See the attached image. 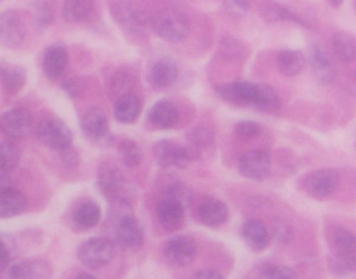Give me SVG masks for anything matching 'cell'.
Returning <instances> with one entry per match:
<instances>
[{
  "label": "cell",
  "mask_w": 356,
  "mask_h": 279,
  "mask_svg": "<svg viewBox=\"0 0 356 279\" xmlns=\"http://www.w3.org/2000/svg\"><path fill=\"white\" fill-rule=\"evenodd\" d=\"M273 228H274L275 237L280 241H284V239L287 241L291 237V227L282 221L277 222Z\"/></svg>",
  "instance_id": "cell-46"
},
{
  "label": "cell",
  "mask_w": 356,
  "mask_h": 279,
  "mask_svg": "<svg viewBox=\"0 0 356 279\" xmlns=\"http://www.w3.org/2000/svg\"><path fill=\"white\" fill-rule=\"evenodd\" d=\"M67 48L63 43L55 42L45 48L41 60V67L45 76L51 81H58L63 76L68 65Z\"/></svg>",
  "instance_id": "cell-15"
},
{
  "label": "cell",
  "mask_w": 356,
  "mask_h": 279,
  "mask_svg": "<svg viewBox=\"0 0 356 279\" xmlns=\"http://www.w3.org/2000/svg\"><path fill=\"white\" fill-rule=\"evenodd\" d=\"M149 120L160 130L172 128L179 120L178 108L170 100H159L149 108Z\"/></svg>",
  "instance_id": "cell-22"
},
{
  "label": "cell",
  "mask_w": 356,
  "mask_h": 279,
  "mask_svg": "<svg viewBox=\"0 0 356 279\" xmlns=\"http://www.w3.org/2000/svg\"><path fill=\"white\" fill-rule=\"evenodd\" d=\"M332 46L337 56L343 62H350L355 58V37L348 31H337L332 35Z\"/></svg>",
  "instance_id": "cell-33"
},
{
  "label": "cell",
  "mask_w": 356,
  "mask_h": 279,
  "mask_svg": "<svg viewBox=\"0 0 356 279\" xmlns=\"http://www.w3.org/2000/svg\"><path fill=\"white\" fill-rule=\"evenodd\" d=\"M102 218V210L95 201H85L76 208L74 214V222L82 229H90L99 224Z\"/></svg>",
  "instance_id": "cell-29"
},
{
  "label": "cell",
  "mask_w": 356,
  "mask_h": 279,
  "mask_svg": "<svg viewBox=\"0 0 356 279\" xmlns=\"http://www.w3.org/2000/svg\"><path fill=\"white\" fill-rule=\"evenodd\" d=\"M131 87H132V77L128 73L120 71L111 77L109 83V93L112 97H115L118 99L122 96L130 94Z\"/></svg>",
  "instance_id": "cell-38"
},
{
  "label": "cell",
  "mask_w": 356,
  "mask_h": 279,
  "mask_svg": "<svg viewBox=\"0 0 356 279\" xmlns=\"http://www.w3.org/2000/svg\"><path fill=\"white\" fill-rule=\"evenodd\" d=\"M214 141H216V131L213 127L207 123H199L191 127L186 133L187 147L191 148L201 155L204 150L213 145Z\"/></svg>",
  "instance_id": "cell-25"
},
{
  "label": "cell",
  "mask_w": 356,
  "mask_h": 279,
  "mask_svg": "<svg viewBox=\"0 0 356 279\" xmlns=\"http://www.w3.org/2000/svg\"><path fill=\"white\" fill-rule=\"evenodd\" d=\"M62 87L70 97L76 98L82 94L83 83L78 76H70L64 79Z\"/></svg>",
  "instance_id": "cell-42"
},
{
  "label": "cell",
  "mask_w": 356,
  "mask_h": 279,
  "mask_svg": "<svg viewBox=\"0 0 356 279\" xmlns=\"http://www.w3.org/2000/svg\"><path fill=\"white\" fill-rule=\"evenodd\" d=\"M36 135L43 145L58 151L70 147L74 141L72 129L64 121L58 118H47L41 121L37 126Z\"/></svg>",
  "instance_id": "cell-6"
},
{
  "label": "cell",
  "mask_w": 356,
  "mask_h": 279,
  "mask_svg": "<svg viewBox=\"0 0 356 279\" xmlns=\"http://www.w3.org/2000/svg\"><path fill=\"white\" fill-rule=\"evenodd\" d=\"M262 279H298L296 273L286 266H274L266 269Z\"/></svg>",
  "instance_id": "cell-41"
},
{
  "label": "cell",
  "mask_w": 356,
  "mask_h": 279,
  "mask_svg": "<svg viewBox=\"0 0 356 279\" xmlns=\"http://www.w3.org/2000/svg\"><path fill=\"white\" fill-rule=\"evenodd\" d=\"M153 27L161 39L172 43L183 41L191 31V23L183 12L163 10L153 19Z\"/></svg>",
  "instance_id": "cell-3"
},
{
  "label": "cell",
  "mask_w": 356,
  "mask_h": 279,
  "mask_svg": "<svg viewBox=\"0 0 356 279\" xmlns=\"http://www.w3.org/2000/svg\"><path fill=\"white\" fill-rule=\"evenodd\" d=\"M241 235L247 245L255 251H262L270 245V235L264 223L256 219L245 221Z\"/></svg>",
  "instance_id": "cell-23"
},
{
  "label": "cell",
  "mask_w": 356,
  "mask_h": 279,
  "mask_svg": "<svg viewBox=\"0 0 356 279\" xmlns=\"http://www.w3.org/2000/svg\"><path fill=\"white\" fill-rule=\"evenodd\" d=\"M76 255L81 264L86 268L99 269L113 260L115 246L106 237H91L81 244Z\"/></svg>",
  "instance_id": "cell-4"
},
{
  "label": "cell",
  "mask_w": 356,
  "mask_h": 279,
  "mask_svg": "<svg viewBox=\"0 0 356 279\" xmlns=\"http://www.w3.org/2000/svg\"><path fill=\"white\" fill-rule=\"evenodd\" d=\"M330 246V264L337 275H350L355 270V235L345 227H331L327 235Z\"/></svg>",
  "instance_id": "cell-1"
},
{
  "label": "cell",
  "mask_w": 356,
  "mask_h": 279,
  "mask_svg": "<svg viewBox=\"0 0 356 279\" xmlns=\"http://www.w3.org/2000/svg\"><path fill=\"white\" fill-rule=\"evenodd\" d=\"M33 129V116L28 108H14L0 116V131L10 140L22 139Z\"/></svg>",
  "instance_id": "cell-8"
},
{
  "label": "cell",
  "mask_w": 356,
  "mask_h": 279,
  "mask_svg": "<svg viewBox=\"0 0 356 279\" xmlns=\"http://www.w3.org/2000/svg\"><path fill=\"white\" fill-rule=\"evenodd\" d=\"M116 242L126 249H138L145 242V230L138 219L132 214L120 217L114 228Z\"/></svg>",
  "instance_id": "cell-12"
},
{
  "label": "cell",
  "mask_w": 356,
  "mask_h": 279,
  "mask_svg": "<svg viewBox=\"0 0 356 279\" xmlns=\"http://www.w3.org/2000/svg\"><path fill=\"white\" fill-rule=\"evenodd\" d=\"M59 152L60 155H61L62 162L67 168H74V167L80 164V153H79L78 150L74 146H70V147L65 148V149L61 150Z\"/></svg>",
  "instance_id": "cell-43"
},
{
  "label": "cell",
  "mask_w": 356,
  "mask_h": 279,
  "mask_svg": "<svg viewBox=\"0 0 356 279\" xmlns=\"http://www.w3.org/2000/svg\"><path fill=\"white\" fill-rule=\"evenodd\" d=\"M11 246L9 242L0 235V269L11 262Z\"/></svg>",
  "instance_id": "cell-45"
},
{
  "label": "cell",
  "mask_w": 356,
  "mask_h": 279,
  "mask_svg": "<svg viewBox=\"0 0 356 279\" xmlns=\"http://www.w3.org/2000/svg\"><path fill=\"white\" fill-rule=\"evenodd\" d=\"M14 187H15V183L12 177L9 176L8 173L0 171V192Z\"/></svg>",
  "instance_id": "cell-48"
},
{
  "label": "cell",
  "mask_w": 356,
  "mask_h": 279,
  "mask_svg": "<svg viewBox=\"0 0 356 279\" xmlns=\"http://www.w3.org/2000/svg\"><path fill=\"white\" fill-rule=\"evenodd\" d=\"M95 3L88 0H70L62 6V17L68 23H80L87 20Z\"/></svg>",
  "instance_id": "cell-32"
},
{
  "label": "cell",
  "mask_w": 356,
  "mask_h": 279,
  "mask_svg": "<svg viewBox=\"0 0 356 279\" xmlns=\"http://www.w3.org/2000/svg\"><path fill=\"white\" fill-rule=\"evenodd\" d=\"M197 253V243L189 235H176L168 242L164 248V256L168 264L178 268L191 264Z\"/></svg>",
  "instance_id": "cell-11"
},
{
  "label": "cell",
  "mask_w": 356,
  "mask_h": 279,
  "mask_svg": "<svg viewBox=\"0 0 356 279\" xmlns=\"http://www.w3.org/2000/svg\"><path fill=\"white\" fill-rule=\"evenodd\" d=\"M239 172L254 181L264 180L270 171V158L268 152L256 149L245 152L238 162Z\"/></svg>",
  "instance_id": "cell-14"
},
{
  "label": "cell",
  "mask_w": 356,
  "mask_h": 279,
  "mask_svg": "<svg viewBox=\"0 0 356 279\" xmlns=\"http://www.w3.org/2000/svg\"><path fill=\"white\" fill-rule=\"evenodd\" d=\"M141 112V101L135 94H127L115 100L114 115L122 123H132Z\"/></svg>",
  "instance_id": "cell-27"
},
{
  "label": "cell",
  "mask_w": 356,
  "mask_h": 279,
  "mask_svg": "<svg viewBox=\"0 0 356 279\" xmlns=\"http://www.w3.org/2000/svg\"><path fill=\"white\" fill-rule=\"evenodd\" d=\"M197 217L206 226L218 227L228 220L229 210L226 203L216 197H206L197 206Z\"/></svg>",
  "instance_id": "cell-19"
},
{
  "label": "cell",
  "mask_w": 356,
  "mask_h": 279,
  "mask_svg": "<svg viewBox=\"0 0 356 279\" xmlns=\"http://www.w3.org/2000/svg\"><path fill=\"white\" fill-rule=\"evenodd\" d=\"M26 27L19 12L7 10L0 12V44L16 49L24 44Z\"/></svg>",
  "instance_id": "cell-9"
},
{
  "label": "cell",
  "mask_w": 356,
  "mask_h": 279,
  "mask_svg": "<svg viewBox=\"0 0 356 279\" xmlns=\"http://www.w3.org/2000/svg\"><path fill=\"white\" fill-rule=\"evenodd\" d=\"M113 16L120 24L128 28L145 26L149 21L145 10L126 3L114 4Z\"/></svg>",
  "instance_id": "cell-26"
},
{
  "label": "cell",
  "mask_w": 356,
  "mask_h": 279,
  "mask_svg": "<svg viewBox=\"0 0 356 279\" xmlns=\"http://www.w3.org/2000/svg\"><path fill=\"white\" fill-rule=\"evenodd\" d=\"M305 58L299 50L285 49L277 58V65L281 73L286 76H296L303 70Z\"/></svg>",
  "instance_id": "cell-31"
},
{
  "label": "cell",
  "mask_w": 356,
  "mask_h": 279,
  "mask_svg": "<svg viewBox=\"0 0 356 279\" xmlns=\"http://www.w3.org/2000/svg\"><path fill=\"white\" fill-rule=\"evenodd\" d=\"M220 53L225 58L232 60H243L249 52L245 43L233 37H222L220 44Z\"/></svg>",
  "instance_id": "cell-37"
},
{
  "label": "cell",
  "mask_w": 356,
  "mask_h": 279,
  "mask_svg": "<svg viewBox=\"0 0 356 279\" xmlns=\"http://www.w3.org/2000/svg\"><path fill=\"white\" fill-rule=\"evenodd\" d=\"M225 8L232 16L243 17L249 12L250 3L243 0H232V1H225Z\"/></svg>",
  "instance_id": "cell-44"
},
{
  "label": "cell",
  "mask_w": 356,
  "mask_h": 279,
  "mask_svg": "<svg viewBox=\"0 0 356 279\" xmlns=\"http://www.w3.org/2000/svg\"><path fill=\"white\" fill-rule=\"evenodd\" d=\"M81 127L87 139L99 147H108L113 143L114 135L110 129L107 115L101 108H89L83 117Z\"/></svg>",
  "instance_id": "cell-5"
},
{
  "label": "cell",
  "mask_w": 356,
  "mask_h": 279,
  "mask_svg": "<svg viewBox=\"0 0 356 279\" xmlns=\"http://www.w3.org/2000/svg\"><path fill=\"white\" fill-rule=\"evenodd\" d=\"M118 154L124 166L135 168L143 162V151L134 140L127 139L118 145Z\"/></svg>",
  "instance_id": "cell-35"
},
{
  "label": "cell",
  "mask_w": 356,
  "mask_h": 279,
  "mask_svg": "<svg viewBox=\"0 0 356 279\" xmlns=\"http://www.w3.org/2000/svg\"><path fill=\"white\" fill-rule=\"evenodd\" d=\"M307 58L310 69L318 81L323 83H330L334 81L337 68L327 50L321 46H312Z\"/></svg>",
  "instance_id": "cell-17"
},
{
  "label": "cell",
  "mask_w": 356,
  "mask_h": 279,
  "mask_svg": "<svg viewBox=\"0 0 356 279\" xmlns=\"http://www.w3.org/2000/svg\"><path fill=\"white\" fill-rule=\"evenodd\" d=\"M281 106V98L274 87L264 83H257L256 95L251 108L258 112L272 114L277 112Z\"/></svg>",
  "instance_id": "cell-28"
},
{
  "label": "cell",
  "mask_w": 356,
  "mask_h": 279,
  "mask_svg": "<svg viewBox=\"0 0 356 279\" xmlns=\"http://www.w3.org/2000/svg\"><path fill=\"white\" fill-rule=\"evenodd\" d=\"M51 271L39 260L10 262L0 269V279H49Z\"/></svg>",
  "instance_id": "cell-13"
},
{
  "label": "cell",
  "mask_w": 356,
  "mask_h": 279,
  "mask_svg": "<svg viewBox=\"0 0 356 279\" xmlns=\"http://www.w3.org/2000/svg\"><path fill=\"white\" fill-rule=\"evenodd\" d=\"M160 199L177 202L183 208H186L193 199V192L186 183L179 180L172 181L164 187L161 195H160Z\"/></svg>",
  "instance_id": "cell-34"
},
{
  "label": "cell",
  "mask_w": 356,
  "mask_h": 279,
  "mask_svg": "<svg viewBox=\"0 0 356 279\" xmlns=\"http://www.w3.org/2000/svg\"><path fill=\"white\" fill-rule=\"evenodd\" d=\"M339 183V176L337 171L329 168L318 169L304 177L303 187L312 197L325 199L334 193Z\"/></svg>",
  "instance_id": "cell-7"
},
{
  "label": "cell",
  "mask_w": 356,
  "mask_h": 279,
  "mask_svg": "<svg viewBox=\"0 0 356 279\" xmlns=\"http://www.w3.org/2000/svg\"><path fill=\"white\" fill-rule=\"evenodd\" d=\"M191 279H226L220 273L216 272L210 269H203V270L197 271L191 277Z\"/></svg>",
  "instance_id": "cell-47"
},
{
  "label": "cell",
  "mask_w": 356,
  "mask_h": 279,
  "mask_svg": "<svg viewBox=\"0 0 356 279\" xmlns=\"http://www.w3.org/2000/svg\"><path fill=\"white\" fill-rule=\"evenodd\" d=\"M261 126L259 123L252 120L239 121L234 127V133L237 139L241 141H250L259 135Z\"/></svg>",
  "instance_id": "cell-40"
},
{
  "label": "cell",
  "mask_w": 356,
  "mask_h": 279,
  "mask_svg": "<svg viewBox=\"0 0 356 279\" xmlns=\"http://www.w3.org/2000/svg\"><path fill=\"white\" fill-rule=\"evenodd\" d=\"M20 149L12 140L0 143V171L10 172L17 167L20 160Z\"/></svg>",
  "instance_id": "cell-36"
},
{
  "label": "cell",
  "mask_w": 356,
  "mask_h": 279,
  "mask_svg": "<svg viewBox=\"0 0 356 279\" xmlns=\"http://www.w3.org/2000/svg\"><path fill=\"white\" fill-rule=\"evenodd\" d=\"M28 199L15 187L0 192V219L13 218L26 210Z\"/></svg>",
  "instance_id": "cell-24"
},
{
  "label": "cell",
  "mask_w": 356,
  "mask_h": 279,
  "mask_svg": "<svg viewBox=\"0 0 356 279\" xmlns=\"http://www.w3.org/2000/svg\"><path fill=\"white\" fill-rule=\"evenodd\" d=\"M257 83L251 81H234L216 87V93L228 103L238 106H252L256 95Z\"/></svg>",
  "instance_id": "cell-16"
},
{
  "label": "cell",
  "mask_w": 356,
  "mask_h": 279,
  "mask_svg": "<svg viewBox=\"0 0 356 279\" xmlns=\"http://www.w3.org/2000/svg\"><path fill=\"white\" fill-rule=\"evenodd\" d=\"M32 14L33 22L38 29L47 28L54 21L53 10L47 2H35Z\"/></svg>",
  "instance_id": "cell-39"
},
{
  "label": "cell",
  "mask_w": 356,
  "mask_h": 279,
  "mask_svg": "<svg viewBox=\"0 0 356 279\" xmlns=\"http://www.w3.org/2000/svg\"><path fill=\"white\" fill-rule=\"evenodd\" d=\"M74 279H97L93 275L89 274V273H81Z\"/></svg>",
  "instance_id": "cell-49"
},
{
  "label": "cell",
  "mask_w": 356,
  "mask_h": 279,
  "mask_svg": "<svg viewBox=\"0 0 356 279\" xmlns=\"http://www.w3.org/2000/svg\"><path fill=\"white\" fill-rule=\"evenodd\" d=\"M0 83L9 95L19 94L26 85V72L24 67L0 60Z\"/></svg>",
  "instance_id": "cell-21"
},
{
  "label": "cell",
  "mask_w": 356,
  "mask_h": 279,
  "mask_svg": "<svg viewBox=\"0 0 356 279\" xmlns=\"http://www.w3.org/2000/svg\"><path fill=\"white\" fill-rule=\"evenodd\" d=\"M180 74V67L172 58H163L154 62L149 69V83L154 89L162 90L170 87Z\"/></svg>",
  "instance_id": "cell-18"
},
{
  "label": "cell",
  "mask_w": 356,
  "mask_h": 279,
  "mask_svg": "<svg viewBox=\"0 0 356 279\" xmlns=\"http://www.w3.org/2000/svg\"><path fill=\"white\" fill-rule=\"evenodd\" d=\"M261 17L266 22H279V21L289 20L302 25V26H308L307 19L302 18L296 12H291L289 8L276 2H270L264 4L261 8Z\"/></svg>",
  "instance_id": "cell-30"
},
{
  "label": "cell",
  "mask_w": 356,
  "mask_h": 279,
  "mask_svg": "<svg viewBox=\"0 0 356 279\" xmlns=\"http://www.w3.org/2000/svg\"><path fill=\"white\" fill-rule=\"evenodd\" d=\"M153 151L156 162L163 168H168V167L186 168L191 162H193V158L185 146L177 145L170 140L164 139L156 142Z\"/></svg>",
  "instance_id": "cell-10"
},
{
  "label": "cell",
  "mask_w": 356,
  "mask_h": 279,
  "mask_svg": "<svg viewBox=\"0 0 356 279\" xmlns=\"http://www.w3.org/2000/svg\"><path fill=\"white\" fill-rule=\"evenodd\" d=\"M185 210L181 204L170 200L159 199L157 216L164 230L175 232L182 228L185 222Z\"/></svg>",
  "instance_id": "cell-20"
},
{
  "label": "cell",
  "mask_w": 356,
  "mask_h": 279,
  "mask_svg": "<svg viewBox=\"0 0 356 279\" xmlns=\"http://www.w3.org/2000/svg\"><path fill=\"white\" fill-rule=\"evenodd\" d=\"M97 181L99 191L116 206L122 208L129 205L130 197L128 181L115 164L111 162H103L99 164Z\"/></svg>",
  "instance_id": "cell-2"
},
{
  "label": "cell",
  "mask_w": 356,
  "mask_h": 279,
  "mask_svg": "<svg viewBox=\"0 0 356 279\" xmlns=\"http://www.w3.org/2000/svg\"><path fill=\"white\" fill-rule=\"evenodd\" d=\"M330 2V6H333V8H339V6L343 4V1L341 0H333V1H329Z\"/></svg>",
  "instance_id": "cell-50"
}]
</instances>
